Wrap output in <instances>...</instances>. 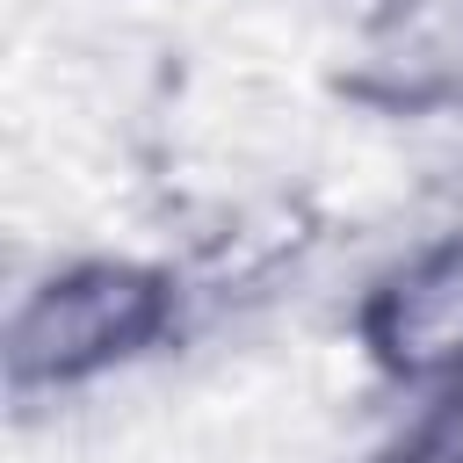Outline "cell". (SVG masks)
Masks as SVG:
<instances>
[{"label":"cell","instance_id":"obj_2","mask_svg":"<svg viewBox=\"0 0 463 463\" xmlns=\"http://www.w3.org/2000/svg\"><path fill=\"white\" fill-rule=\"evenodd\" d=\"M354 333H362V354L405 391L463 383V232L391 260L362 289Z\"/></svg>","mask_w":463,"mask_h":463},{"label":"cell","instance_id":"obj_3","mask_svg":"<svg viewBox=\"0 0 463 463\" xmlns=\"http://www.w3.org/2000/svg\"><path fill=\"white\" fill-rule=\"evenodd\" d=\"M369 463H463V383L427 391L420 412H412Z\"/></svg>","mask_w":463,"mask_h":463},{"label":"cell","instance_id":"obj_1","mask_svg":"<svg viewBox=\"0 0 463 463\" xmlns=\"http://www.w3.org/2000/svg\"><path fill=\"white\" fill-rule=\"evenodd\" d=\"M181 326V282L152 260H65L51 268L7 318L0 362L14 398H58L80 383L116 376L123 362L152 354Z\"/></svg>","mask_w":463,"mask_h":463}]
</instances>
